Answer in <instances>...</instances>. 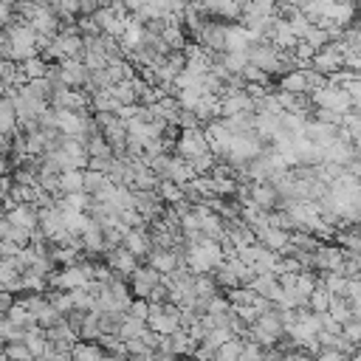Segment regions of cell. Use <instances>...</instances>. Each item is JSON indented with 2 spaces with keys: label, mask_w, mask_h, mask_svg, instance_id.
Returning a JSON list of instances; mask_svg holds the SVG:
<instances>
[{
  "label": "cell",
  "mask_w": 361,
  "mask_h": 361,
  "mask_svg": "<svg viewBox=\"0 0 361 361\" xmlns=\"http://www.w3.org/2000/svg\"><path fill=\"white\" fill-rule=\"evenodd\" d=\"M223 260H226L223 246L217 240H209V237H203L195 246H187V254H184V262H187V268L192 271V274H215V268Z\"/></svg>",
  "instance_id": "1"
},
{
  "label": "cell",
  "mask_w": 361,
  "mask_h": 361,
  "mask_svg": "<svg viewBox=\"0 0 361 361\" xmlns=\"http://www.w3.org/2000/svg\"><path fill=\"white\" fill-rule=\"evenodd\" d=\"M310 102L316 110H333V113H350L353 110V102H350V94L344 85H325L319 90H313L310 94Z\"/></svg>",
  "instance_id": "2"
},
{
  "label": "cell",
  "mask_w": 361,
  "mask_h": 361,
  "mask_svg": "<svg viewBox=\"0 0 361 361\" xmlns=\"http://www.w3.org/2000/svg\"><path fill=\"white\" fill-rule=\"evenodd\" d=\"M310 68L313 71H319L322 76H333V74H339V71H344V49L339 42H328L322 51H316V57H313V62H310Z\"/></svg>",
  "instance_id": "3"
},
{
  "label": "cell",
  "mask_w": 361,
  "mask_h": 361,
  "mask_svg": "<svg viewBox=\"0 0 361 361\" xmlns=\"http://www.w3.org/2000/svg\"><path fill=\"white\" fill-rule=\"evenodd\" d=\"M161 283H164V274H158L153 265H139V271L130 277V294L133 299H150L153 288Z\"/></svg>",
  "instance_id": "4"
},
{
  "label": "cell",
  "mask_w": 361,
  "mask_h": 361,
  "mask_svg": "<svg viewBox=\"0 0 361 361\" xmlns=\"http://www.w3.org/2000/svg\"><path fill=\"white\" fill-rule=\"evenodd\" d=\"M175 153H178L180 158H195V156L212 153V150H209V142H206V133H203V127L180 130V139H178Z\"/></svg>",
  "instance_id": "5"
},
{
  "label": "cell",
  "mask_w": 361,
  "mask_h": 361,
  "mask_svg": "<svg viewBox=\"0 0 361 361\" xmlns=\"http://www.w3.org/2000/svg\"><path fill=\"white\" fill-rule=\"evenodd\" d=\"M203 133H206V142H209V150L215 153V158H226V153H229V144H232V139H235V133L226 127V121H223V119H215L212 124L203 127Z\"/></svg>",
  "instance_id": "6"
},
{
  "label": "cell",
  "mask_w": 361,
  "mask_h": 361,
  "mask_svg": "<svg viewBox=\"0 0 361 361\" xmlns=\"http://www.w3.org/2000/svg\"><path fill=\"white\" fill-rule=\"evenodd\" d=\"M249 201H251L257 209H262V212H274V209H280V203H283L277 187L268 184V180H254L251 190H249Z\"/></svg>",
  "instance_id": "7"
},
{
  "label": "cell",
  "mask_w": 361,
  "mask_h": 361,
  "mask_svg": "<svg viewBox=\"0 0 361 361\" xmlns=\"http://www.w3.org/2000/svg\"><path fill=\"white\" fill-rule=\"evenodd\" d=\"M105 262L110 265L113 274H119V277H124V280H130V277L135 274V271H139V257L130 254L124 246L110 249V251L105 254Z\"/></svg>",
  "instance_id": "8"
},
{
  "label": "cell",
  "mask_w": 361,
  "mask_h": 361,
  "mask_svg": "<svg viewBox=\"0 0 361 361\" xmlns=\"http://www.w3.org/2000/svg\"><path fill=\"white\" fill-rule=\"evenodd\" d=\"M313 268L316 271H342L344 268V249L333 243H319V249L313 251Z\"/></svg>",
  "instance_id": "9"
},
{
  "label": "cell",
  "mask_w": 361,
  "mask_h": 361,
  "mask_svg": "<svg viewBox=\"0 0 361 361\" xmlns=\"http://www.w3.org/2000/svg\"><path fill=\"white\" fill-rule=\"evenodd\" d=\"M254 105L257 102L246 94V90L226 94V96H220V119H232V116H240V113H257Z\"/></svg>",
  "instance_id": "10"
},
{
  "label": "cell",
  "mask_w": 361,
  "mask_h": 361,
  "mask_svg": "<svg viewBox=\"0 0 361 361\" xmlns=\"http://www.w3.org/2000/svg\"><path fill=\"white\" fill-rule=\"evenodd\" d=\"M57 65H60V79H62V85H68V87H74V90H85V87H87L90 71L85 68L82 60H62V62H57Z\"/></svg>",
  "instance_id": "11"
},
{
  "label": "cell",
  "mask_w": 361,
  "mask_h": 361,
  "mask_svg": "<svg viewBox=\"0 0 361 361\" xmlns=\"http://www.w3.org/2000/svg\"><path fill=\"white\" fill-rule=\"evenodd\" d=\"M147 265H153L158 274L169 277L178 265H187V262H184V254H178V249H153L147 257Z\"/></svg>",
  "instance_id": "12"
},
{
  "label": "cell",
  "mask_w": 361,
  "mask_h": 361,
  "mask_svg": "<svg viewBox=\"0 0 361 361\" xmlns=\"http://www.w3.org/2000/svg\"><path fill=\"white\" fill-rule=\"evenodd\" d=\"M339 130H342V127H333V124H325V121L310 119V121L305 124V139H310L316 147L328 150V147L339 139Z\"/></svg>",
  "instance_id": "13"
},
{
  "label": "cell",
  "mask_w": 361,
  "mask_h": 361,
  "mask_svg": "<svg viewBox=\"0 0 361 361\" xmlns=\"http://www.w3.org/2000/svg\"><path fill=\"white\" fill-rule=\"evenodd\" d=\"M6 217H9L12 226H20V229H28V232L40 229V209H37L34 203H20V206H15Z\"/></svg>",
  "instance_id": "14"
},
{
  "label": "cell",
  "mask_w": 361,
  "mask_h": 361,
  "mask_svg": "<svg viewBox=\"0 0 361 361\" xmlns=\"http://www.w3.org/2000/svg\"><path fill=\"white\" fill-rule=\"evenodd\" d=\"M121 246H124L130 254H135L139 260H147V257H150V251H153V243H150L147 229H130V232L124 235Z\"/></svg>",
  "instance_id": "15"
},
{
  "label": "cell",
  "mask_w": 361,
  "mask_h": 361,
  "mask_svg": "<svg viewBox=\"0 0 361 361\" xmlns=\"http://www.w3.org/2000/svg\"><path fill=\"white\" fill-rule=\"evenodd\" d=\"M251 288H254V294H260V296H265L271 302H280V296H283V285H280L277 274H257Z\"/></svg>",
  "instance_id": "16"
},
{
  "label": "cell",
  "mask_w": 361,
  "mask_h": 361,
  "mask_svg": "<svg viewBox=\"0 0 361 361\" xmlns=\"http://www.w3.org/2000/svg\"><path fill=\"white\" fill-rule=\"evenodd\" d=\"M60 192L62 195H79L85 192V169H68L60 175Z\"/></svg>",
  "instance_id": "17"
},
{
  "label": "cell",
  "mask_w": 361,
  "mask_h": 361,
  "mask_svg": "<svg viewBox=\"0 0 361 361\" xmlns=\"http://www.w3.org/2000/svg\"><path fill=\"white\" fill-rule=\"evenodd\" d=\"M280 90H288V94H299V96H310L305 71H291V74L280 76Z\"/></svg>",
  "instance_id": "18"
},
{
  "label": "cell",
  "mask_w": 361,
  "mask_h": 361,
  "mask_svg": "<svg viewBox=\"0 0 361 361\" xmlns=\"http://www.w3.org/2000/svg\"><path fill=\"white\" fill-rule=\"evenodd\" d=\"M102 355H105V347L99 342H76L71 350L74 361H102Z\"/></svg>",
  "instance_id": "19"
},
{
  "label": "cell",
  "mask_w": 361,
  "mask_h": 361,
  "mask_svg": "<svg viewBox=\"0 0 361 361\" xmlns=\"http://www.w3.org/2000/svg\"><path fill=\"white\" fill-rule=\"evenodd\" d=\"M90 110H94V113H119L121 105L116 102V96L110 94V87H108V90H96V94L90 96Z\"/></svg>",
  "instance_id": "20"
},
{
  "label": "cell",
  "mask_w": 361,
  "mask_h": 361,
  "mask_svg": "<svg viewBox=\"0 0 361 361\" xmlns=\"http://www.w3.org/2000/svg\"><path fill=\"white\" fill-rule=\"evenodd\" d=\"M79 339H82V342L102 339V328H99V310H87V313H85L82 328H79Z\"/></svg>",
  "instance_id": "21"
},
{
  "label": "cell",
  "mask_w": 361,
  "mask_h": 361,
  "mask_svg": "<svg viewBox=\"0 0 361 361\" xmlns=\"http://www.w3.org/2000/svg\"><path fill=\"white\" fill-rule=\"evenodd\" d=\"M220 294V285L215 283V277L212 274H195V296L206 305L212 296H217Z\"/></svg>",
  "instance_id": "22"
},
{
  "label": "cell",
  "mask_w": 361,
  "mask_h": 361,
  "mask_svg": "<svg viewBox=\"0 0 361 361\" xmlns=\"http://www.w3.org/2000/svg\"><path fill=\"white\" fill-rule=\"evenodd\" d=\"M156 192H158V198H161L167 206H175V203H180V201H187V198H184V187L175 184V180H161Z\"/></svg>",
  "instance_id": "23"
},
{
  "label": "cell",
  "mask_w": 361,
  "mask_h": 361,
  "mask_svg": "<svg viewBox=\"0 0 361 361\" xmlns=\"http://www.w3.org/2000/svg\"><path fill=\"white\" fill-rule=\"evenodd\" d=\"M110 94L116 96V102H119L121 108L139 105V94H135V87H133V79H127V82H119V85H113V87H110Z\"/></svg>",
  "instance_id": "24"
},
{
  "label": "cell",
  "mask_w": 361,
  "mask_h": 361,
  "mask_svg": "<svg viewBox=\"0 0 361 361\" xmlns=\"http://www.w3.org/2000/svg\"><path fill=\"white\" fill-rule=\"evenodd\" d=\"M319 280H322V285H325L333 296H344V294H347V283H350V280L342 274V271H325Z\"/></svg>",
  "instance_id": "25"
},
{
  "label": "cell",
  "mask_w": 361,
  "mask_h": 361,
  "mask_svg": "<svg viewBox=\"0 0 361 361\" xmlns=\"http://www.w3.org/2000/svg\"><path fill=\"white\" fill-rule=\"evenodd\" d=\"M110 184L108 180V175L105 172H96V169H85V195H90V198H96L105 187Z\"/></svg>",
  "instance_id": "26"
},
{
  "label": "cell",
  "mask_w": 361,
  "mask_h": 361,
  "mask_svg": "<svg viewBox=\"0 0 361 361\" xmlns=\"http://www.w3.org/2000/svg\"><path fill=\"white\" fill-rule=\"evenodd\" d=\"M330 299H333V294H330V291L322 285V280H319V285H316V291H313L310 299H308V308H310L313 313H328Z\"/></svg>",
  "instance_id": "27"
},
{
  "label": "cell",
  "mask_w": 361,
  "mask_h": 361,
  "mask_svg": "<svg viewBox=\"0 0 361 361\" xmlns=\"http://www.w3.org/2000/svg\"><path fill=\"white\" fill-rule=\"evenodd\" d=\"M85 150H87V158H113V147L108 144V139H105L102 133H96L94 139L87 142Z\"/></svg>",
  "instance_id": "28"
},
{
  "label": "cell",
  "mask_w": 361,
  "mask_h": 361,
  "mask_svg": "<svg viewBox=\"0 0 361 361\" xmlns=\"http://www.w3.org/2000/svg\"><path fill=\"white\" fill-rule=\"evenodd\" d=\"M45 299L54 305V310H60L62 316H68L74 310V296L71 291H45Z\"/></svg>",
  "instance_id": "29"
},
{
  "label": "cell",
  "mask_w": 361,
  "mask_h": 361,
  "mask_svg": "<svg viewBox=\"0 0 361 361\" xmlns=\"http://www.w3.org/2000/svg\"><path fill=\"white\" fill-rule=\"evenodd\" d=\"M144 333H147V322H139V319H133V316H127L121 330H119V339L130 342V339H142Z\"/></svg>",
  "instance_id": "30"
},
{
  "label": "cell",
  "mask_w": 361,
  "mask_h": 361,
  "mask_svg": "<svg viewBox=\"0 0 361 361\" xmlns=\"http://www.w3.org/2000/svg\"><path fill=\"white\" fill-rule=\"evenodd\" d=\"M20 68H23V74L28 76V82H31V79H45V76H49V62H45L42 57H31V60L20 62Z\"/></svg>",
  "instance_id": "31"
},
{
  "label": "cell",
  "mask_w": 361,
  "mask_h": 361,
  "mask_svg": "<svg viewBox=\"0 0 361 361\" xmlns=\"http://www.w3.org/2000/svg\"><path fill=\"white\" fill-rule=\"evenodd\" d=\"M328 313L333 316V319H339L342 325L353 319V308H350V302H347L344 296H333V299H330V308H328Z\"/></svg>",
  "instance_id": "32"
},
{
  "label": "cell",
  "mask_w": 361,
  "mask_h": 361,
  "mask_svg": "<svg viewBox=\"0 0 361 361\" xmlns=\"http://www.w3.org/2000/svg\"><path fill=\"white\" fill-rule=\"evenodd\" d=\"M3 350H6L9 361H37L26 342H9V344H3Z\"/></svg>",
  "instance_id": "33"
},
{
  "label": "cell",
  "mask_w": 361,
  "mask_h": 361,
  "mask_svg": "<svg viewBox=\"0 0 361 361\" xmlns=\"http://www.w3.org/2000/svg\"><path fill=\"white\" fill-rule=\"evenodd\" d=\"M226 296H229L232 308H246V305H254V299H257L254 288H232Z\"/></svg>",
  "instance_id": "34"
},
{
  "label": "cell",
  "mask_w": 361,
  "mask_h": 361,
  "mask_svg": "<svg viewBox=\"0 0 361 361\" xmlns=\"http://www.w3.org/2000/svg\"><path fill=\"white\" fill-rule=\"evenodd\" d=\"M127 316H133V319H139V322H147V316H150V299H133L130 308H127Z\"/></svg>",
  "instance_id": "35"
},
{
  "label": "cell",
  "mask_w": 361,
  "mask_h": 361,
  "mask_svg": "<svg viewBox=\"0 0 361 361\" xmlns=\"http://www.w3.org/2000/svg\"><path fill=\"white\" fill-rule=\"evenodd\" d=\"M243 79H246V85H271V76H268L265 71L254 68L251 62L243 68Z\"/></svg>",
  "instance_id": "36"
},
{
  "label": "cell",
  "mask_w": 361,
  "mask_h": 361,
  "mask_svg": "<svg viewBox=\"0 0 361 361\" xmlns=\"http://www.w3.org/2000/svg\"><path fill=\"white\" fill-rule=\"evenodd\" d=\"M76 28H79L82 37H99L102 34V28L94 17H76Z\"/></svg>",
  "instance_id": "37"
},
{
  "label": "cell",
  "mask_w": 361,
  "mask_h": 361,
  "mask_svg": "<svg viewBox=\"0 0 361 361\" xmlns=\"http://www.w3.org/2000/svg\"><path fill=\"white\" fill-rule=\"evenodd\" d=\"M344 336L355 344V347H361V322L358 319H350V322H344Z\"/></svg>",
  "instance_id": "38"
},
{
  "label": "cell",
  "mask_w": 361,
  "mask_h": 361,
  "mask_svg": "<svg viewBox=\"0 0 361 361\" xmlns=\"http://www.w3.org/2000/svg\"><path fill=\"white\" fill-rule=\"evenodd\" d=\"M237 361H262V347L254 344V342H246V347H243Z\"/></svg>",
  "instance_id": "39"
},
{
  "label": "cell",
  "mask_w": 361,
  "mask_h": 361,
  "mask_svg": "<svg viewBox=\"0 0 361 361\" xmlns=\"http://www.w3.org/2000/svg\"><path fill=\"white\" fill-rule=\"evenodd\" d=\"M313 116H316V121H325V124H333V127H342V121H344V116L333 113V110H316Z\"/></svg>",
  "instance_id": "40"
},
{
  "label": "cell",
  "mask_w": 361,
  "mask_h": 361,
  "mask_svg": "<svg viewBox=\"0 0 361 361\" xmlns=\"http://www.w3.org/2000/svg\"><path fill=\"white\" fill-rule=\"evenodd\" d=\"M23 249L20 246H15L12 240H0V260H12V257H17Z\"/></svg>",
  "instance_id": "41"
},
{
  "label": "cell",
  "mask_w": 361,
  "mask_h": 361,
  "mask_svg": "<svg viewBox=\"0 0 361 361\" xmlns=\"http://www.w3.org/2000/svg\"><path fill=\"white\" fill-rule=\"evenodd\" d=\"M285 361H316V355L310 350H305V347H296V350L285 353Z\"/></svg>",
  "instance_id": "42"
},
{
  "label": "cell",
  "mask_w": 361,
  "mask_h": 361,
  "mask_svg": "<svg viewBox=\"0 0 361 361\" xmlns=\"http://www.w3.org/2000/svg\"><path fill=\"white\" fill-rule=\"evenodd\" d=\"M316 361H350V358L339 350H319L316 353Z\"/></svg>",
  "instance_id": "43"
},
{
  "label": "cell",
  "mask_w": 361,
  "mask_h": 361,
  "mask_svg": "<svg viewBox=\"0 0 361 361\" xmlns=\"http://www.w3.org/2000/svg\"><path fill=\"white\" fill-rule=\"evenodd\" d=\"M15 294H9V291H0V316H6L12 308H15Z\"/></svg>",
  "instance_id": "44"
},
{
  "label": "cell",
  "mask_w": 361,
  "mask_h": 361,
  "mask_svg": "<svg viewBox=\"0 0 361 361\" xmlns=\"http://www.w3.org/2000/svg\"><path fill=\"white\" fill-rule=\"evenodd\" d=\"M150 302H169V288L161 283V285H156L153 288V294H150Z\"/></svg>",
  "instance_id": "45"
},
{
  "label": "cell",
  "mask_w": 361,
  "mask_h": 361,
  "mask_svg": "<svg viewBox=\"0 0 361 361\" xmlns=\"http://www.w3.org/2000/svg\"><path fill=\"white\" fill-rule=\"evenodd\" d=\"M262 361H285V353H280L277 347H268L262 350Z\"/></svg>",
  "instance_id": "46"
},
{
  "label": "cell",
  "mask_w": 361,
  "mask_h": 361,
  "mask_svg": "<svg viewBox=\"0 0 361 361\" xmlns=\"http://www.w3.org/2000/svg\"><path fill=\"white\" fill-rule=\"evenodd\" d=\"M6 90H9V85H6L3 79H0V96H3V94H6Z\"/></svg>",
  "instance_id": "47"
},
{
  "label": "cell",
  "mask_w": 361,
  "mask_h": 361,
  "mask_svg": "<svg viewBox=\"0 0 361 361\" xmlns=\"http://www.w3.org/2000/svg\"><path fill=\"white\" fill-rule=\"evenodd\" d=\"M102 361H121V358H116V355H108V353H105V355H102Z\"/></svg>",
  "instance_id": "48"
},
{
  "label": "cell",
  "mask_w": 361,
  "mask_h": 361,
  "mask_svg": "<svg viewBox=\"0 0 361 361\" xmlns=\"http://www.w3.org/2000/svg\"><path fill=\"white\" fill-rule=\"evenodd\" d=\"M0 361H9V358H6V350H3V347H0Z\"/></svg>",
  "instance_id": "49"
},
{
  "label": "cell",
  "mask_w": 361,
  "mask_h": 361,
  "mask_svg": "<svg viewBox=\"0 0 361 361\" xmlns=\"http://www.w3.org/2000/svg\"><path fill=\"white\" fill-rule=\"evenodd\" d=\"M358 350H361V347H358Z\"/></svg>",
  "instance_id": "50"
}]
</instances>
